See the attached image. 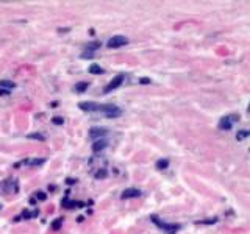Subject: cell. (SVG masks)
I'll return each mask as SVG.
<instances>
[{"label":"cell","mask_w":250,"mask_h":234,"mask_svg":"<svg viewBox=\"0 0 250 234\" xmlns=\"http://www.w3.org/2000/svg\"><path fill=\"white\" fill-rule=\"evenodd\" d=\"M106 133H108V131H106L105 128H91V131H89V138L97 141V138H103Z\"/></svg>","instance_id":"obj_7"},{"label":"cell","mask_w":250,"mask_h":234,"mask_svg":"<svg viewBox=\"0 0 250 234\" xmlns=\"http://www.w3.org/2000/svg\"><path fill=\"white\" fill-rule=\"evenodd\" d=\"M44 159H31V161H27V164H31V166H36V164H42Z\"/></svg>","instance_id":"obj_15"},{"label":"cell","mask_w":250,"mask_h":234,"mask_svg":"<svg viewBox=\"0 0 250 234\" xmlns=\"http://www.w3.org/2000/svg\"><path fill=\"white\" fill-rule=\"evenodd\" d=\"M141 195V191L139 189H135V187H130V189H125L122 192V198H136V197Z\"/></svg>","instance_id":"obj_6"},{"label":"cell","mask_w":250,"mask_h":234,"mask_svg":"<svg viewBox=\"0 0 250 234\" xmlns=\"http://www.w3.org/2000/svg\"><path fill=\"white\" fill-rule=\"evenodd\" d=\"M10 91H6V89H0V95H8Z\"/></svg>","instance_id":"obj_20"},{"label":"cell","mask_w":250,"mask_h":234,"mask_svg":"<svg viewBox=\"0 0 250 234\" xmlns=\"http://www.w3.org/2000/svg\"><path fill=\"white\" fill-rule=\"evenodd\" d=\"M103 148H106V141H105V139H97V141H94V144H92V151H94V153H99V151H102Z\"/></svg>","instance_id":"obj_8"},{"label":"cell","mask_w":250,"mask_h":234,"mask_svg":"<svg viewBox=\"0 0 250 234\" xmlns=\"http://www.w3.org/2000/svg\"><path fill=\"white\" fill-rule=\"evenodd\" d=\"M53 123L55 125H61L63 123V119H61V117H53Z\"/></svg>","instance_id":"obj_18"},{"label":"cell","mask_w":250,"mask_h":234,"mask_svg":"<svg viewBox=\"0 0 250 234\" xmlns=\"http://www.w3.org/2000/svg\"><path fill=\"white\" fill-rule=\"evenodd\" d=\"M167 166H169V161L167 159H160L158 163H156V169H160V170L167 169Z\"/></svg>","instance_id":"obj_12"},{"label":"cell","mask_w":250,"mask_h":234,"mask_svg":"<svg viewBox=\"0 0 250 234\" xmlns=\"http://www.w3.org/2000/svg\"><path fill=\"white\" fill-rule=\"evenodd\" d=\"M149 83H150L149 78H141V84H149Z\"/></svg>","instance_id":"obj_19"},{"label":"cell","mask_w":250,"mask_h":234,"mask_svg":"<svg viewBox=\"0 0 250 234\" xmlns=\"http://www.w3.org/2000/svg\"><path fill=\"white\" fill-rule=\"evenodd\" d=\"M152 222L156 225V226H160L163 231H166L167 234H175L178 229H180V225H175V223H166V222H161L158 217H155L152 215Z\"/></svg>","instance_id":"obj_2"},{"label":"cell","mask_w":250,"mask_h":234,"mask_svg":"<svg viewBox=\"0 0 250 234\" xmlns=\"http://www.w3.org/2000/svg\"><path fill=\"white\" fill-rule=\"evenodd\" d=\"M60 223H61V219H60L58 222H55V223H53V228H55V229H57V228L60 226Z\"/></svg>","instance_id":"obj_21"},{"label":"cell","mask_w":250,"mask_h":234,"mask_svg":"<svg viewBox=\"0 0 250 234\" xmlns=\"http://www.w3.org/2000/svg\"><path fill=\"white\" fill-rule=\"evenodd\" d=\"M127 44H128V38H125V36H122V34H116V36H113V38L108 39L106 46L109 49H119L122 46H127Z\"/></svg>","instance_id":"obj_3"},{"label":"cell","mask_w":250,"mask_h":234,"mask_svg":"<svg viewBox=\"0 0 250 234\" xmlns=\"http://www.w3.org/2000/svg\"><path fill=\"white\" fill-rule=\"evenodd\" d=\"M91 74H94V75H99V74H103V69H102L99 64H92L89 69H88Z\"/></svg>","instance_id":"obj_9"},{"label":"cell","mask_w":250,"mask_h":234,"mask_svg":"<svg viewBox=\"0 0 250 234\" xmlns=\"http://www.w3.org/2000/svg\"><path fill=\"white\" fill-rule=\"evenodd\" d=\"M88 86H89V83H88V81L77 83V84H75V91H77V92H83V91H86V89H88Z\"/></svg>","instance_id":"obj_11"},{"label":"cell","mask_w":250,"mask_h":234,"mask_svg":"<svg viewBox=\"0 0 250 234\" xmlns=\"http://www.w3.org/2000/svg\"><path fill=\"white\" fill-rule=\"evenodd\" d=\"M97 112H102L108 119H116V117L122 115V109L116 105H97Z\"/></svg>","instance_id":"obj_1"},{"label":"cell","mask_w":250,"mask_h":234,"mask_svg":"<svg viewBox=\"0 0 250 234\" xmlns=\"http://www.w3.org/2000/svg\"><path fill=\"white\" fill-rule=\"evenodd\" d=\"M248 136V130H241L238 134H236V139L238 141H242V139H245Z\"/></svg>","instance_id":"obj_13"},{"label":"cell","mask_w":250,"mask_h":234,"mask_svg":"<svg viewBox=\"0 0 250 234\" xmlns=\"http://www.w3.org/2000/svg\"><path fill=\"white\" fill-rule=\"evenodd\" d=\"M124 80H125V75H124V74H119L116 78H113V81H109V83L105 86L103 92H105V94H109L111 91H114V89H117L120 84L124 83Z\"/></svg>","instance_id":"obj_4"},{"label":"cell","mask_w":250,"mask_h":234,"mask_svg":"<svg viewBox=\"0 0 250 234\" xmlns=\"http://www.w3.org/2000/svg\"><path fill=\"white\" fill-rule=\"evenodd\" d=\"M28 139H38V141H45V136H42V134H39V133H31V134H28L27 136Z\"/></svg>","instance_id":"obj_14"},{"label":"cell","mask_w":250,"mask_h":234,"mask_svg":"<svg viewBox=\"0 0 250 234\" xmlns=\"http://www.w3.org/2000/svg\"><path fill=\"white\" fill-rule=\"evenodd\" d=\"M236 119H233V117H222L220 122H219V128L228 131V130H231V127H233V122Z\"/></svg>","instance_id":"obj_5"},{"label":"cell","mask_w":250,"mask_h":234,"mask_svg":"<svg viewBox=\"0 0 250 234\" xmlns=\"http://www.w3.org/2000/svg\"><path fill=\"white\" fill-rule=\"evenodd\" d=\"M105 176H106V170H102V172H97V173H96V178H97V179L105 178Z\"/></svg>","instance_id":"obj_17"},{"label":"cell","mask_w":250,"mask_h":234,"mask_svg":"<svg viewBox=\"0 0 250 234\" xmlns=\"http://www.w3.org/2000/svg\"><path fill=\"white\" fill-rule=\"evenodd\" d=\"M36 198H39L41 201H44L45 198H47V195H45L44 192H36Z\"/></svg>","instance_id":"obj_16"},{"label":"cell","mask_w":250,"mask_h":234,"mask_svg":"<svg viewBox=\"0 0 250 234\" xmlns=\"http://www.w3.org/2000/svg\"><path fill=\"white\" fill-rule=\"evenodd\" d=\"M6 89V91H10V89H13L14 87V83L13 81H8V80H2L0 81V89Z\"/></svg>","instance_id":"obj_10"}]
</instances>
